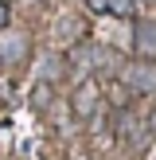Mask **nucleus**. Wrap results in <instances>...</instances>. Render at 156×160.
<instances>
[{
    "label": "nucleus",
    "mask_w": 156,
    "mask_h": 160,
    "mask_svg": "<svg viewBox=\"0 0 156 160\" xmlns=\"http://www.w3.org/2000/svg\"><path fill=\"white\" fill-rule=\"evenodd\" d=\"M121 82L129 86L133 94L152 98V94H156V67H152V62H144V59H133V62H125V67H121Z\"/></svg>",
    "instance_id": "f257e3e1"
},
{
    "label": "nucleus",
    "mask_w": 156,
    "mask_h": 160,
    "mask_svg": "<svg viewBox=\"0 0 156 160\" xmlns=\"http://www.w3.org/2000/svg\"><path fill=\"white\" fill-rule=\"evenodd\" d=\"M27 51H31L27 35H4L0 39V62H4V67H20V62L27 59Z\"/></svg>",
    "instance_id": "7ed1b4c3"
},
{
    "label": "nucleus",
    "mask_w": 156,
    "mask_h": 160,
    "mask_svg": "<svg viewBox=\"0 0 156 160\" xmlns=\"http://www.w3.org/2000/svg\"><path fill=\"white\" fill-rule=\"evenodd\" d=\"M8 28V0H0V31Z\"/></svg>",
    "instance_id": "1a4fd4ad"
},
{
    "label": "nucleus",
    "mask_w": 156,
    "mask_h": 160,
    "mask_svg": "<svg viewBox=\"0 0 156 160\" xmlns=\"http://www.w3.org/2000/svg\"><path fill=\"white\" fill-rule=\"evenodd\" d=\"M94 109H98V82H82L74 94V113L78 117H90Z\"/></svg>",
    "instance_id": "20e7f679"
},
{
    "label": "nucleus",
    "mask_w": 156,
    "mask_h": 160,
    "mask_svg": "<svg viewBox=\"0 0 156 160\" xmlns=\"http://www.w3.org/2000/svg\"><path fill=\"white\" fill-rule=\"evenodd\" d=\"M43 102H51V86H39L35 90V106H43Z\"/></svg>",
    "instance_id": "6e6552de"
},
{
    "label": "nucleus",
    "mask_w": 156,
    "mask_h": 160,
    "mask_svg": "<svg viewBox=\"0 0 156 160\" xmlns=\"http://www.w3.org/2000/svg\"><path fill=\"white\" fill-rule=\"evenodd\" d=\"M86 8L90 12H109V0H86Z\"/></svg>",
    "instance_id": "0eeeda50"
},
{
    "label": "nucleus",
    "mask_w": 156,
    "mask_h": 160,
    "mask_svg": "<svg viewBox=\"0 0 156 160\" xmlns=\"http://www.w3.org/2000/svg\"><path fill=\"white\" fill-rule=\"evenodd\" d=\"M62 70H66V62L59 59V55H51V59H43V67H39V74H43V82H59Z\"/></svg>",
    "instance_id": "39448f33"
},
{
    "label": "nucleus",
    "mask_w": 156,
    "mask_h": 160,
    "mask_svg": "<svg viewBox=\"0 0 156 160\" xmlns=\"http://www.w3.org/2000/svg\"><path fill=\"white\" fill-rule=\"evenodd\" d=\"M109 12L121 16V20H133V12H137V0H109Z\"/></svg>",
    "instance_id": "423d86ee"
},
{
    "label": "nucleus",
    "mask_w": 156,
    "mask_h": 160,
    "mask_svg": "<svg viewBox=\"0 0 156 160\" xmlns=\"http://www.w3.org/2000/svg\"><path fill=\"white\" fill-rule=\"evenodd\" d=\"M133 51L144 62L156 59V20H137L133 23Z\"/></svg>",
    "instance_id": "f03ea898"
}]
</instances>
